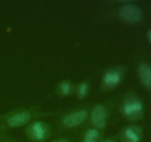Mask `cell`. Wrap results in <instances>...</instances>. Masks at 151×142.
<instances>
[{
  "label": "cell",
  "instance_id": "cell-1",
  "mask_svg": "<svg viewBox=\"0 0 151 142\" xmlns=\"http://www.w3.org/2000/svg\"><path fill=\"white\" fill-rule=\"evenodd\" d=\"M143 104L139 99L131 97L127 99L122 106V112L131 121L139 119L143 114Z\"/></svg>",
  "mask_w": 151,
  "mask_h": 142
},
{
  "label": "cell",
  "instance_id": "cell-2",
  "mask_svg": "<svg viewBox=\"0 0 151 142\" xmlns=\"http://www.w3.org/2000/svg\"><path fill=\"white\" fill-rule=\"evenodd\" d=\"M120 16L123 20L129 23H136L141 20L142 13L137 6L132 4H124L120 9Z\"/></svg>",
  "mask_w": 151,
  "mask_h": 142
},
{
  "label": "cell",
  "instance_id": "cell-3",
  "mask_svg": "<svg viewBox=\"0 0 151 142\" xmlns=\"http://www.w3.org/2000/svg\"><path fill=\"white\" fill-rule=\"evenodd\" d=\"M91 121L97 129L105 128L107 120V110L103 105H96L91 112Z\"/></svg>",
  "mask_w": 151,
  "mask_h": 142
},
{
  "label": "cell",
  "instance_id": "cell-4",
  "mask_svg": "<svg viewBox=\"0 0 151 142\" xmlns=\"http://www.w3.org/2000/svg\"><path fill=\"white\" fill-rule=\"evenodd\" d=\"M28 133L33 140L36 141H42L47 138L48 129L44 122L35 121L29 126Z\"/></svg>",
  "mask_w": 151,
  "mask_h": 142
},
{
  "label": "cell",
  "instance_id": "cell-5",
  "mask_svg": "<svg viewBox=\"0 0 151 142\" xmlns=\"http://www.w3.org/2000/svg\"><path fill=\"white\" fill-rule=\"evenodd\" d=\"M87 117V111L81 109L66 115L63 119V125L67 127H74L82 124Z\"/></svg>",
  "mask_w": 151,
  "mask_h": 142
},
{
  "label": "cell",
  "instance_id": "cell-6",
  "mask_svg": "<svg viewBox=\"0 0 151 142\" xmlns=\"http://www.w3.org/2000/svg\"><path fill=\"white\" fill-rule=\"evenodd\" d=\"M122 78V70L119 68H114L107 71L103 77V84L108 88L116 87L120 83Z\"/></svg>",
  "mask_w": 151,
  "mask_h": 142
},
{
  "label": "cell",
  "instance_id": "cell-7",
  "mask_svg": "<svg viewBox=\"0 0 151 142\" xmlns=\"http://www.w3.org/2000/svg\"><path fill=\"white\" fill-rule=\"evenodd\" d=\"M31 115L29 112L24 111L11 115L7 119V124L11 127H22L29 121Z\"/></svg>",
  "mask_w": 151,
  "mask_h": 142
},
{
  "label": "cell",
  "instance_id": "cell-8",
  "mask_svg": "<svg viewBox=\"0 0 151 142\" xmlns=\"http://www.w3.org/2000/svg\"><path fill=\"white\" fill-rule=\"evenodd\" d=\"M142 130L139 126H131L124 130L123 138L125 142H139Z\"/></svg>",
  "mask_w": 151,
  "mask_h": 142
},
{
  "label": "cell",
  "instance_id": "cell-9",
  "mask_svg": "<svg viewBox=\"0 0 151 142\" xmlns=\"http://www.w3.org/2000/svg\"><path fill=\"white\" fill-rule=\"evenodd\" d=\"M138 72L142 84L151 90V67L146 64H142L139 67Z\"/></svg>",
  "mask_w": 151,
  "mask_h": 142
},
{
  "label": "cell",
  "instance_id": "cell-10",
  "mask_svg": "<svg viewBox=\"0 0 151 142\" xmlns=\"http://www.w3.org/2000/svg\"><path fill=\"white\" fill-rule=\"evenodd\" d=\"M99 131L97 129H89L84 136V142H97Z\"/></svg>",
  "mask_w": 151,
  "mask_h": 142
},
{
  "label": "cell",
  "instance_id": "cell-11",
  "mask_svg": "<svg viewBox=\"0 0 151 142\" xmlns=\"http://www.w3.org/2000/svg\"><path fill=\"white\" fill-rule=\"evenodd\" d=\"M88 85L86 82H83L78 86V94L80 98H84L88 93Z\"/></svg>",
  "mask_w": 151,
  "mask_h": 142
},
{
  "label": "cell",
  "instance_id": "cell-12",
  "mask_svg": "<svg viewBox=\"0 0 151 142\" xmlns=\"http://www.w3.org/2000/svg\"><path fill=\"white\" fill-rule=\"evenodd\" d=\"M60 90L61 92L62 95L63 96H67L70 93L71 91V85L68 81H63L60 84Z\"/></svg>",
  "mask_w": 151,
  "mask_h": 142
},
{
  "label": "cell",
  "instance_id": "cell-13",
  "mask_svg": "<svg viewBox=\"0 0 151 142\" xmlns=\"http://www.w3.org/2000/svg\"><path fill=\"white\" fill-rule=\"evenodd\" d=\"M53 142H69L66 139H63V138H60V139H57V140L54 141Z\"/></svg>",
  "mask_w": 151,
  "mask_h": 142
},
{
  "label": "cell",
  "instance_id": "cell-14",
  "mask_svg": "<svg viewBox=\"0 0 151 142\" xmlns=\"http://www.w3.org/2000/svg\"><path fill=\"white\" fill-rule=\"evenodd\" d=\"M147 38H148L149 42H150L151 44V29L150 30V31L148 32V33H147Z\"/></svg>",
  "mask_w": 151,
  "mask_h": 142
},
{
  "label": "cell",
  "instance_id": "cell-15",
  "mask_svg": "<svg viewBox=\"0 0 151 142\" xmlns=\"http://www.w3.org/2000/svg\"><path fill=\"white\" fill-rule=\"evenodd\" d=\"M101 142H114V141H111V140H106V141H101Z\"/></svg>",
  "mask_w": 151,
  "mask_h": 142
}]
</instances>
